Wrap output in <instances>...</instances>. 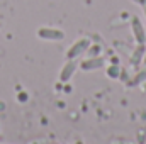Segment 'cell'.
Segmentation results:
<instances>
[{"label": "cell", "instance_id": "1", "mask_svg": "<svg viewBox=\"0 0 146 144\" xmlns=\"http://www.w3.org/2000/svg\"><path fill=\"white\" fill-rule=\"evenodd\" d=\"M37 36L41 37V39H48V41H61L65 34H63V31H60V29H49V27H41L39 31H37Z\"/></svg>", "mask_w": 146, "mask_h": 144}, {"label": "cell", "instance_id": "2", "mask_svg": "<svg viewBox=\"0 0 146 144\" xmlns=\"http://www.w3.org/2000/svg\"><path fill=\"white\" fill-rule=\"evenodd\" d=\"M88 46V41L87 39H82V41H78L75 46L72 48V51H70V56H75L76 53H82V51H85V48Z\"/></svg>", "mask_w": 146, "mask_h": 144}, {"label": "cell", "instance_id": "3", "mask_svg": "<svg viewBox=\"0 0 146 144\" xmlns=\"http://www.w3.org/2000/svg\"><path fill=\"white\" fill-rule=\"evenodd\" d=\"M133 31H136V36H138V41H143V27H141V22L138 17L133 19Z\"/></svg>", "mask_w": 146, "mask_h": 144}, {"label": "cell", "instance_id": "4", "mask_svg": "<svg viewBox=\"0 0 146 144\" xmlns=\"http://www.w3.org/2000/svg\"><path fill=\"white\" fill-rule=\"evenodd\" d=\"M73 70H75V63H66V66L63 68V71H61V80L65 81V80H68L70 78V75L73 73Z\"/></svg>", "mask_w": 146, "mask_h": 144}]
</instances>
